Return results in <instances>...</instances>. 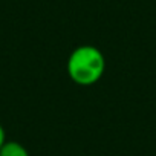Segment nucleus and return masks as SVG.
Returning <instances> with one entry per match:
<instances>
[{
	"mask_svg": "<svg viewBox=\"0 0 156 156\" xmlns=\"http://www.w3.org/2000/svg\"><path fill=\"white\" fill-rule=\"evenodd\" d=\"M106 70L103 52L90 44L78 46L67 58V73L70 80L80 86H92L101 80Z\"/></svg>",
	"mask_w": 156,
	"mask_h": 156,
	"instance_id": "1",
	"label": "nucleus"
},
{
	"mask_svg": "<svg viewBox=\"0 0 156 156\" xmlns=\"http://www.w3.org/2000/svg\"><path fill=\"white\" fill-rule=\"evenodd\" d=\"M0 156H29V153L20 142L6 141L0 148Z\"/></svg>",
	"mask_w": 156,
	"mask_h": 156,
	"instance_id": "2",
	"label": "nucleus"
},
{
	"mask_svg": "<svg viewBox=\"0 0 156 156\" xmlns=\"http://www.w3.org/2000/svg\"><path fill=\"white\" fill-rule=\"evenodd\" d=\"M6 142V136H5V130L2 127V124H0V148H2V145Z\"/></svg>",
	"mask_w": 156,
	"mask_h": 156,
	"instance_id": "3",
	"label": "nucleus"
}]
</instances>
